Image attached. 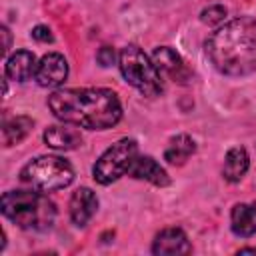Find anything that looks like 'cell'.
I'll use <instances>...</instances> for the list:
<instances>
[{
  "mask_svg": "<svg viewBox=\"0 0 256 256\" xmlns=\"http://www.w3.org/2000/svg\"><path fill=\"white\" fill-rule=\"evenodd\" d=\"M206 56L226 76H246L256 70V20L242 16L220 26L206 40Z\"/></svg>",
  "mask_w": 256,
  "mask_h": 256,
  "instance_id": "obj_2",
  "label": "cell"
},
{
  "mask_svg": "<svg viewBox=\"0 0 256 256\" xmlns=\"http://www.w3.org/2000/svg\"><path fill=\"white\" fill-rule=\"evenodd\" d=\"M68 208H70V218H72V222H74L76 226H86L88 220L94 216V212H96V208H98V198H96V194H94L90 188L82 186V188H78V190L72 194Z\"/></svg>",
  "mask_w": 256,
  "mask_h": 256,
  "instance_id": "obj_11",
  "label": "cell"
},
{
  "mask_svg": "<svg viewBox=\"0 0 256 256\" xmlns=\"http://www.w3.org/2000/svg\"><path fill=\"white\" fill-rule=\"evenodd\" d=\"M194 152H196L194 140H192L188 134H178V136H174V138L168 142V146H166V150H164V160H166L168 164L180 166V164H184Z\"/></svg>",
  "mask_w": 256,
  "mask_h": 256,
  "instance_id": "obj_16",
  "label": "cell"
},
{
  "mask_svg": "<svg viewBox=\"0 0 256 256\" xmlns=\"http://www.w3.org/2000/svg\"><path fill=\"white\" fill-rule=\"evenodd\" d=\"M20 180L40 192H54L70 186L74 170L68 160L60 156H38L20 170Z\"/></svg>",
  "mask_w": 256,
  "mask_h": 256,
  "instance_id": "obj_5",
  "label": "cell"
},
{
  "mask_svg": "<svg viewBox=\"0 0 256 256\" xmlns=\"http://www.w3.org/2000/svg\"><path fill=\"white\" fill-rule=\"evenodd\" d=\"M250 166V158H248V152L246 148L242 146H234L226 152V158H224V166H222V176L224 180L228 182H238L242 180V176L246 174Z\"/></svg>",
  "mask_w": 256,
  "mask_h": 256,
  "instance_id": "obj_15",
  "label": "cell"
},
{
  "mask_svg": "<svg viewBox=\"0 0 256 256\" xmlns=\"http://www.w3.org/2000/svg\"><path fill=\"white\" fill-rule=\"evenodd\" d=\"M96 60L102 64V66H112L114 60H116V52L110 48V46H102L96 54Z\"/></svg>",
  "mask_w": 256,
  "mask_h": 256,
  "instance_id": "obj_19",
  "label": "cell"
},
{
  "mask_svg": "<svg viewBox=\"0 0 256 256\" xmlns=\"http://www.w3.org/2000/svg\"><path fill=\"white\" fill-rule=\"evenodd\" d=\"M226 8L224 6H220V4H212V6H208V8H204L202 12H200V20L204 22V24H208V26H214V24H222L224 22V18H226Z\"/></svg>",
  "mask_w": 256,
  "mask_h": 256,
  "instance_id": "obj_18",
  "label": "cell"
},
{
  "mask_svg": "<svg viewBox=\"0 0 256 256\" xmlns=\"http://www.w3.org/2000/svg\"><path fill=\"white\" fill-rule=\"evenodd\" d=\"M128 176L132 178H138V180H146L154 186H168L170 184V178L166 174V170L152 158V156H136L130 170H128Z\"/></svg>",
  "mask_w": 256,
  "mask_h": 256,
  "instance_id": "obj_10",
  "label": "cell"
},
{
  "mask_svg": "<svg viewBox=\"0 0 256 256\" xmlns=\"http://www.w3.org/2000/svg\"><path fill=\"white\" fill-rule=\"evenodd\" d=\"M240 252H242V254H246V252H256V246H250V248H242Z\"/></svg>",
  "mask_w": 256,
  "mask_h": 256,
  "instance_id": "obj_22",
  "label": "cell"
},
{
  "mask_svg": "<svg viewBox=\"0 0 256 256\" xmlns=\"http://www.w3.org/2000/svg\"><path fill=\"white\" fill-rule=\"evenodd\" d=\"M68 76V62L58 52H48L40 58L36 66V82L44 88H56L60 86Z\"/></svg>",
  "mask_w": 256,
  "mask_h": 256,
  "instance_id": "obj_7",
  "label": "cell"
},
{
  "mask_svg": "<svg viewBox=\"0 0 256 256\" xmlns=\"http://www.w3.org/2000/svg\"><path fill=\"white\" fill-rule=\"evenodd\" d=\"M138 156V144L132 138H120L114 142L94 164L92 176L98 184H112L120 176L128 174L134 158Z\"/></svg>",
  "mask_w": 256,
  "mask_h": 256,
  "instance_id": "obj_6",
  "label": "cell"
},
{
  "mask_svg": "<svg viewBox=\"0 0 256 256\" xmlns=\"http://www.w3.org/2000/svg\"><path fill=\"white\" fill-rule=\"evenodd\" d=\"M52 114L68 124L88 130L112 128L122 118L118 96L106 88H62L48 96Z\"/></svg>",
  "mask_w": 256,
  "mask_h": 256,
  "instance_id": "obj_1",
  "label": "cell"
},
{
  "mask_svg": "<svg viewBox=\"0 0 256 256\" xmlns=\"http://www.w3.org/2000/svg\"><path fill=\"white\" fill-rule=\"evenodd\" d=\"M0 34H2V38H4V42H2V52L8 54V50H10V32H8L6 26H2V28H0Z\"/></svg>",
  "mask_w": 256,
  "mask_h": 256,
  "instance_id": "obj_21",
  "label": "cell"
},
{
  "mask_svg": "<svg viewBox=\"0 0 256 256\" xmlns=\"http://www.w3.org/2000/svg\"><path fill=\"white\" fill-rule=\"evenodd\" d=\"M2 214L24 230L44 232L50 230L56 220V206L40 190H8L2 200Z\"/></svg>",
  "mask_w": 256,
  "mask_h": 256,
  "instance_id": "obj_3",
  "label": "cell"
},
{
  "mask_svg": "<svg viewBox=\"0 0 256 256\" xmlns=\"http://www.w3.org/2000/svg\"><path fill=\"white\" fill-rule=\"evenodd\" d=\"M32 38L38 40V42H52V34H50V28L48 26H36L32 30Z\"/></svg>",
  "mask_w": 256,
  "mask_h": 256,
  "instance_id": "obj_20",
  "label": "cell"
},
{
  "mask_svg": "<svg viewBox=\"0 0 256 256\" xmlns=\"http://www.w3.org/2000/svg\"><path fill=\"white\" fill-rule=\"evenodd\" d=\"M78 126L74 124H54L50 128H46L44 132V142L46 146L54 148V150H74L82 144V136L76 130Z\"/></svg>",
  "mask_w": 256,
  "mask_h": 256,
  "instance_id": "obj_12",
  "label": "cell"
},
{
  "mask_svg": "<svg viewBox=\"0 0 256 256\" xmlns=\"http://www.w3.org/2000/svg\"><path fill=\"white\" fill-rule=\"evenodd\" d=\"M152 252L156 256H172V254H190L192 246L186 238V234L180 228H166L160 234H156Z\"/></svg>",
  "mask_w": 256,
  "mask_h": 256,
  "instance_id": "obj_9",
  "label": "cell"
},
{
  "mask_svg": "<svg viewBox=\"0 0 256 256\" xmlns=\"http://www.w3.org/2000/svg\"><path fill=\"white\" fill-rule=\"evenodd\" d=\"M230 228L240 238H250L256 234V206L236 204L230 212Z\"/></svg>",
  "mask_w": 256,
  "mask_h": 256,
  "instance_id": "obj_14",
  "label": "cell"
},
{
  "mask_svg": "<svg viewBox=\"0 0 256 256\" xmlns=\"http://www.w3.org/2000/svg\"><path fill=\"white\" fill-rule=\"evenodd\" d=\"M32 128H34V122L28 116H14V118L6 120L4 126H2V142H4V146L20 144L32 132Z\"/></svg>",
  "mask_w": 256,
  "mask_h": 256,
  "instance_id": "obj_17",
  "label": "cell"
},
{
  "mask_svg": "<svg viewBox=\"0 0 256 256\" xmlns=\"http://www.w3.org/2000/svg\"><path fill=\"white\" fill-rule=\"evenodd\" d=\"M118 66L124 80L144 96L154 98L162 92V74L138 46H124L118 54Z\"/></svg>",
  "mask_w": 256,
  "mask_h": 256,
  "instance_id": "obj_4",
  "label": "cell"
},
{
  "mask_svg": "<svg viewBox=\"0 0 256 256\" xmlns=\"http://www.w3.org/2000/svg\"><path fill=\"white\" fill-rule=\"evenodd\" d=\"M36 66H38V62H36L32 52L16 50L12 56H8L4 72H6V78L16 80V82H24V80L32 78V74H36Z\"/></svg>",
  "mask_w": 256,
  "mask_h": 256,
  "instance_id": "obj_13",
  "label": "cell"
},
{
  "mask_svg": "<svg viewBox=\"0 0 256 256\" xmlns=\"http://www.w3.org/2000/svg\"><path fill=\"white\" fill-rule=\"evenodd\" d=\"M152 62H154V66L158 68L160 74L168 76L174 82H186L190 78V70L186 68V64L180 58V54H176L168 46L156 48L154 54H152Z\"/></svg>",
  "mask_w": 256,
  "mask_h": 256,
  "instance_id": "obj_8",
  "label": "cell"
}]
</instances>
